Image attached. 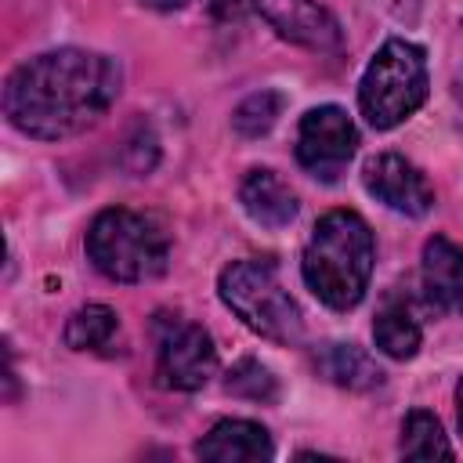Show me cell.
Segmentation results:
<instances>
[{"instance_id":"3957f363","label":"cell","mask_w":463,"mask_h":463,"mask_svg":"<svg viewBox=\"0 0 463 463\" xmlns=\"http://www.w3.org/2000/svg\"><path fill=\"white\" fill-rule=\"evenodd\" d=\"M87 257L112 282H148L166 271L170 239L152 213L109 206L87 228Z\"/></svg>"},{"instance_id":"ac0fdd59","label":"cell","mask_w":463,"mask_h":463,"mask_svg":"<svg viewBox=\"0 0 463 463\" xmlns=\"http://www.w3.org/2000/svg\"><path fill=\"white\" fill-rule=\"evenodd\" d=\"M224 387H228V394H239V398H250V402H260V405H271L279 398V380L257 358H239L228 369Z\"/></svg>"},{"instance_id":"8fae6325","label":"cell","mask_w":463,"mask_h":463,"mask_svg":"<svg viewBox=\"0 0 463 463\" xmlns=\"http://www.w3.org/2000/svg\"><path fill=\"white\" fill-rule=\"evenodd\" d=\"M423 293L438 311L463 315V246L445 235H430L420 260Z\"/></svg>"},{"instance_id":"e0dca14e","label":"cell","mask_w":463,"mask_h":463,"mask_svg":"<svg viewBox=\"0 0 463 463\" xmlns=\"http://www.w3.org/2000/svg\"><path fill=\"white\" fill-rule=\"evenodd\" d=\"M282 116V94L279 90H253L250 98L239 101V109L232 112V127L242 137H264L275 119Z\"/></svg>"},{"instance_id":"9a60e30c","label":"cell","mask_w":463,"mask_h":463,"mask_svg":"<svg viewBox=\"0 0 463 463\" xmlns=\"http://www.w3.org/2000/svg\"><path fill=\"white\" fill-rule=\"evenodd\" d=\"M398 452L405 459H452V445H449L438 416L427 412V409H412L405 416Z\"/></svg>"},{"instance_id":"277c9868","label":"cell","mask_w":463,"mask_h":463,"mask_svg":"<svg viewBox=\"0 0 463 463\" xmlns=\"http://www.w3.org/2000/svg\"><path fill=\"white\" fill-rule=\"evenodd\" d=\"M217 293L224 307L257 336L271 344H297L304 336L300 307L282 286L279 268L271 260H232L217 279Z\"/></svg>"},{"instance_id":"52a82bcc","label":"cell","mask_w":463,"mask_h":463,"mask_svg":"<svg viewBox=\"0 0 463 463\" xmlns=\"http://www.w3.org/2000/svg\"><path fill=\"white\" fill-rule=\"evenodd\" d=\"M358 148V130L351 116L340 105H315L300 116L297 127V163L318 177V181H336L351 156Z\"/></svg>"},{"instance_id":"6da1fadb","label":"cell","mask_w":463,"mask_h":463,"mask_svg":"<svg viewBox=\"0 0 463 463\" xmlns=\"http://www.w3.org/2000/svg\"><path fill=\"white\" fill-rule=\"evenodd\" d=\"M119 94V65L87 47H58L22 61L4 83L7 119L36 141L90 130Z\"/></svg>"},{"instance_id":"ba28073f","label":"cell","mask_w":463,"mask_h":463,"mask_svg":"<svg viewBox=\"0 0 463 463\" xmlns=\"http://www.w3.org/2000/svg\"><path fill=\"white\" fill-rule=\"evenodd\" d=\"M362 184L373 199H380L383 206H391L394 213H405V217H423L434 206L430 181L420 174V166H412L398 152H380V156L365 159Z\"/></svg>"},{"instance_id":"5b68a950","label":"cell","mask_w":463,"mask_h":463,"mask_svg":"<svg viewBox=\"0 0 463 463\" xmlns=\"http://www.w3.org/2000/svg\"><path fill=\"white\" fill-rule=\"evenodd\" d=\"M423 101H427V54L412 40L391 36L373 54L358 83L362 116L369 119V127L391 130L405 123Z\"/></svg>"},{"instance_id":"603a6c76","label":"cell","mask_w":463,"mask_h":463,"mask_svg":"<svg viewBox=\"0 0 463 463\" xmlns=\"http://www.w3.org/2000/svg\"><path fill=\"white\" fill-rule=\"evenodd\" d=\"M459 94H463V72H459Z\"/></svg>"},{"instance_id":"44dd1931","label":"cell","mask_w":463,"mask_h":463,"mask_svg":"<svg viewBox=\"0 0 463 463\" xmlns=\"http://www.w3.org/2000/svg\"><path fill=\"white\" fill-rule=\"evenodd\" d=\"M145 7H156V11H177V7H184L188 0H141Z\"/></svg>"},{"instance_id":"30bf717a","label":"cell","mask_w":463,"mask_h":463,"mask_svg":"<svg viewBox=\"0 0 463 463\" xmlns=\"http://www.w3.org/2000/svg\"><path fill=\"white\" fill-rule=\"evenodd\" d=\"M195 456L210 463H260L275 456L271 434L253 420H217L199 441Z\"/></svg>"},{"instance_id":"7a4b0ae2","label":"cell","mask_w":463,"mask_h":463,"mask_svg":"<svg viewBox=\"0 0 463 463\" xmlns=\"http://www.w3.org/2000/svg\"><path fill=\"white\" fill-rule=\"evenodd\" d=\"M373 260L376 246L365 217L354 210H329L311 228L300 257V275L326 307L351 311L369 289Z\"/></svg>"},{"instance_id":"5bb4252c","label":"cell","mask_w":463,"mask_h":463,"mask_svg":"<svg viewBox=\"0 0 463 463\" xmlns=\"http://www.w3.org/2000/svg\"><path fill=\"white\" fill-rule=\"evenodd\" d=\"M373 336H376V347L387 354V358H412L423 344V329L420 322L412 318V311L402 304V300H387L373 322Z\"/></svg>"},{"instance_id":"4fadbf2b","label":"cell","mask_w":463,"mask_h":463,"mask_svg":"<svg viewBox=\"0 0 463 463\" xmlns=\"http://www.w3.org/2000/svg\"><path fill=\"white\" fill-rule=\"evenodd\" d=\"M318 373L347 391H373L383 383V369L354 344H326L318 351Z\"/></svg>"},{"instance_id":"ffe728a7","label":"cell","mask_w":463,"mask_h":463,"mask_svg":"<svg viewBox=\"0 0 463 463\" xmlns=\"http://www.w3.org/2000/svg\"><path fill=\"white\" fill-rule=\"evenodd\" d=\"M210 7H213L217 18L232 22V18H242V14L253 7V0H210Z\"/></svg>"},{"instance_id":"9c48e42d","label":"cell","mask_w":463,"mask_h":463,"mask_svg":"<svg viewBox=\"0 0 463 463\" xmlns=\"http://www.w3.org/2000/svg\"><path fill=\"white\" fill-rule=\"evenodd\" d=\"M260 18L289 43L307 51H336L340 22L318 0H253Z\"/></svg>"},{"instance_id":"7402d4cb","label":"cell","mask_w":463,"mask_h":463,"mask_svg":"<svg viewBox=\"0 0 463 463\" xmlns=\"http://www.w3.org/2000/svg\"><path fill=\"white\" fill-rule=\"evenodd\" d=\"M456 420H459V430H463V380L456 383Z\"/></svg>"},{"instance_id":"d6986e66","label":"cell","mask_w":463,"mask_h":463,"mask_svg":"<svg viewBox=\"0 0 463 463\" xmlns=\"http://www.w3.org/2000/svg\"><path fill=\"white\" fill-rule=\"evenodd\" d=\"M156 156H159V141L152 134V127L137 123L134 134L127 137V148H123V163L130 174H148L156 166Z\"/></svg>"},{"instance_id":"2e32d148","label":"cell","mask_w":463,"mask_h":463,"mask_svg":"<svg viewBox=\"0 0 463 463\" xmlns=\"http://www.w3.org/2000/svg\"><path fill=\"white\" fill-rule=\"evenodd\" d=\"M119 329V315L109 304H83L65 322V344L72 351H98L105 347Z\"/></svg>"},{"instance_id":"8992f818","label":"cell","mask_w":463,"mask_h":463,"mask_svg":"<svg viewBox=\"0 0 463 463\" xmlns=\"http://www.w3.org/2000/svg\"><path fill=\"white\" fill-rule=\"evenodd\" d=\"M152 340H156V376L166 391H199L217 373L213 336L181 311H156Z\"/></svg>"},{"instance_id":"7c38bea8","label":"cell","mask_w":463,"mask_h":463,"mask_svg":"<svg viewBox=\"0 0 463 463\" xmlns=\"http://www.w3.org/2000/svg\"><path fill=\"white\" fill-rule=\"evenodd\" d=\"M239 203H242L246 217L257 221L260 228H286L300 210L297 192L268 166L246 170V177L239 184Z\"/></svg>"}]
</instances>
